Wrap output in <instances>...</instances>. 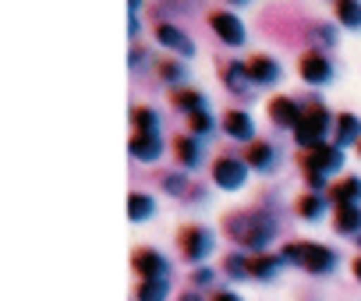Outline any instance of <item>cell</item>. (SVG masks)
<instances>
[{
	"label": "cell",
	"instance_id": "cell-1",
	"mask_svg": "<svg viewBox=\"0 0 361 301\" xmlns=\"http://www.w3.org/2000/svg\"><path fill=\"white\" fill-rule=\"evenodd\" d=\"M224 231L231 234V241H238L241 248H266L276 234V216L262 213V209H248V213H231L224 220Z\"/></svg>",
	"mask_w": 361,
	"mask_h": 301
},
{
	"label": "cell",
	"instance_id": "cell-2",
	"mask_svg": "<svg viewBox=\"0 0 361 301\" xmlns=\"http://www.w3.org/2000/svg\"><path fill=\"white\" fill-rule=\"evenodd\" d=\"M283 262L301 266V269H308V273H329V269L336 266V252L326 248V245L298 241V245H287V248H283Z\"/></svg>",
	"mask_w": 361,
	"mask_h": 301
},
{
	"label": "cell",
	"instance_id": "cell-3",
	"mask_svg": "<svg viewBox=\"0 0 361 301\" xmlns=\"http://www.w3.org/2000/svg\"><path fill=\"white\" fill-rule=\"evenodd\" d=\"M326 128H329V110H326V103L308 99L305 110H301V121H298V128H294V138H298V145L308 149V145H319V142H322Z\"/></svg>",
	"mask_w": 361,
	"mask_h": 301
},
{
	"label": "cell",
	"instance_id": "cell-4",
	"mask_svg": "<svg viewBox=\"0 0 361 301\" xmlns=\"http://www.w3.org/2000/svg\"><path fill=\"white\" fill-rule=\"evenodd\" d=\"M301 164H305L308 181H312V178H322V181H326V174L340 171L343 153H340V145H336V142H333V145H329V142H319V145H308V149H305Z\"/></svg>",
	"mask_w": 361,
	"mask_h": 301
},
{
	"label": "cell",
	"instance_id": "cell-5",
	"mask_svg": "<svg viewBox=\"0 0 361 301\" xmlns=\"http://www.w3.org/2000/svg\"><path fill=\"white\" fill-rule=\"evenodd\" d=\"M213 181L220 188H241L248 181V160H241V156H220L213 164Z\"/></svg>",
	"mask_w": 361,
	"mask_h": 301
},
{
	"label": "cell",
	"instance_id": "cell-6",
	"mask_svg": "<svg viewBox=\"0 0 361 301\" xmlns=\"http://www.w3.org/2000/svg\"><path fill=\"white\" fill-rule=\"evenodd\" d=\"M180 252H185V259H192V262H202L213 252V234L206 227H185L180 231Z\"/></svg>",
	"mask_w": 361,
	"mask_h": 301
},
{
	"label": "cell",
	"instance_id": "cell-7",
	"mask_svg": "<svg viewBox=\"0 0 361 301\" xmlns=\"http://www.w3.org/2000/svg\"><path fill=\"white\" fill-rule=\"evenodd\" d=\"M131 262H135V269L142 273V280H166V273H170L166 255L156 252V248H138V252L131 255Z\"/></svg>",
	"mask_w": 361,
	"mask_h": 301
},
{
	"label": "cell",
	"instance_id": "cell-8",
	"mask_svg": "<svg viewBox=\"0 0 361 301\" xmlns=\"http://www.w3.org/2000/svg\"><path fill=\"white\" fill-rule=\"evenodd\" d=\"M209 25L216 29V36L231 47H241L245 43V22L234 15V11H213L209 15Z\"/></svg>",
	"mask_w": 361,
	"mask_h": 301
},
{
	"label": "cell",
	"instance_id": "cell-9",
	"mask_svg": "<svg viewBox=\"0 0 361 301\" xmlns=\"http://www.w3.org/2000/svg\"><path fill=\"white\" fill-rule=\"evenodd\" d=\"M298 71H301V78L305 82H329L333 78V64H329V57L326 54H319V50H308L301 61H298Z\"/></svg>",
	"mask_w": 361,
	"mask_h": 301
},
{
	"label": "cell",
	"instance_id": "cell-10",
	"mask_svg": "<svg viewBox=\"0 0 361 301\" xmlns=\"http://www.w3.org/2000/svg\"><path fill=\"white\" fill-rule=\"evenodd\" d=\"M301 110H305V103H298V99H290V96H273V99H269V117H273L280 128H298Z\"/></svg>",
	"mask_w": 361,
	"mask_h": 301
},
{
	"label": "cell",
	"instance_id": "cell-11",
	"mask_svg": "<svg viewBox=\"0 0 361 301\" xmlns=\"http://www.w3.org/2000/svg\"><path fill=\"white\" fill-rule=\"evenodd\" d=\"M128 149H131L138 160H156L159 149H163V138H159V131H135L131 142H128Z\"/></svg>",
	"mask_w": 361,
	"mask_h": 301
},
{
	"label": "cell",
	"instance_id": "cell-12",
	"mask_svg": "<svg viewBox=\"0 0 361 301\" xmlns=\"http://www.w3.org/2000/svg\"><path fill=\"white\" fill-rule=\"evenodd\" d=\"M156 39L163 43V47H170V50H180L185 57H192L195 54V43L188 39V32H180L177 25H170V22H163L159 29H156Z\"/></svg>",
	"mask_w": 361,
	"mask_h": 301
},
{
	"label": "cell",
	"instance_id": "cell-13",
	"mask_svg": "<svg viewBox=\"0 0 361 301\" xmlns=\"http://www.w3.org/2000/svg\"><path fill=\"white\" fill-rule=\"evenodd\" d=\"M248 75H252V82L269 85V82H276V78H280V61H276V57H269V54H255V57L248 61Z\"/></svg>",
	"mask_w": 361,
	"mask_h": 301
},
{
	"label": "cell",
	"instance_id": "cell-14",
	"mask_svg": "<svg viewBox=\"0 0 361 301\" xmlns=\"http://www.w3.org/2000/svg\"><path fill=\"white\" fill-rule=\"evenodd\" d=\"M224 128L231 138H245V142H255V121L245 113V110H227L224 113Z\"/></svg>",
	"mask_w": 361,
	"mask_h": 301
},
{
	"label": "cell",
	"instance_id": "cell-15",
	"mask_svg": "<svg viewBox=\"0 0 361 301\" xmlns=\"http://www.w3.org/2000/svg\"><path fill=\"white\" fill-rule=\"evenodd\" d=\"M329 199H333L336 206L357 202V199H361V178H357V174H347L343 181H336V185L329 188Z\"/></svg>",
	"mask_w": 361,
	"mask_h": 301
},
{
	"label": "cell",
	"instance_id": "cell-16",
	"mask_svg": "<svg viewBox=\"0 0 361 301\" xmlns=\"http://www.w3.org/2000/svg\"><path fill=\"white\" fill-rule=\"evenodd\" d=\"M245 160H248L252 167H259V171H269V167L276 164V149H273V142H266V138L259 142V138H255V142L248 145V156H245Z\"/></svg>",
	"mask_w": 361,
	"mask_h": 301
},
{
	"label": "cell",
	"instance_id": "cell-17",
	"mask_svg": "<svg viewBox=\"0 0 361 301\" xmlns=\"http://www.w3.org/2000/svg\"><path fill=\"white\" fill-rule=\"evenodd\" d=\"M173 149H177V160L185 164V167H195V164L202 160V145H199V138H192V135H177V138H173Z\"/></svg>",
	"mask_w": 361,
	"mask_h": 301
},
{
	"label": "cell",
	"instance_id": "cell-18",
	"mask_svg": "<svg viewBox=\"0 0 361 301\" xmlns=\"http://www.w3.org/2000/svg\"><path fill=\"white\" fill-rule=\"evenodd\" d=\"M283 266V255H259V259H248V269L255 280H273Z\"/></svg>",
	"mask_w": 361,
	"mask_h": 301
},
{
	"label": "cell",
	"instance_id": "cell-19",
	"mask_svg": "<svg viewBox=\"0 0 361 301\" xmlns=\"http://www.w3.org/2000/svg\"><path fill=\"white\" fill-rule=\"evenodd\" d=\"M333 227H336L340 234H354V231H361V209H357V202H350V206H336V220H333Z\"/></svg>",
	"mask_w": 361,
	"mask_h": 301
},
{
	"label": "cell",
	"instance_id": "cell-20",
	"mask_svg": "<svg viewBox=\"0 0 361 301\" xmlns=\"http://www.w3.org/2000/svg\"><path fill=\"white\" fill-rule=\"evenodd\" d=\"M224 82H227V89H234V92H245V89H248V82H252V75H248V64H241V61H231V64H224Z\"/></svg>",
	"mask_w": 361,
	"mask_h": 301
},
{
	"label": "cell",
	"instance_id": "cell-21",
	"mask_svg": "<svg viewBox=\"0 0 361 301\" xmlns=\"http://www.w3.org/2000/svg\"><path fill=\"white\" fill-rule=\"evenodd\" d=\"M156 213V202H152V195H145V192H131L128 195V216L138 223V220H149Z\"/></svg>",
	"mask_w": 361,
	"mask_h": 301
},
{
	"label": "cell",
	"instance_id": "cell-22",
	"mask_svg": "<svg viewBox=\"0 0 361 301\" xmlns=\"http://www.w3.org/2000/svg\"><path fill=\"white\" fill-rule=\"evenodd\" d=\"M357 135H361V121H357V113H340V117H336V145L357 142Z\"/></svg>",
	"mask_w": 361,
	"mask_h": 301
},
{
	"label": "cell",
	"instance_id": "cell-23",
	"mask_svg": "<svg viewBox=\"0 0 361 301\" xmlns=\"http://www.w3.org/2000/svg\"><path fill=\"white\" fill-rule=\"evenodd\" d=\"M135 294H138V301H166L170 283H166V280H142Z\"/></svg>",
	"mask_w": 361,
	"mask_h": 301
},
{
	"label": "cell",
	"instance_id": "cell-24",
	"mask_svg": "<svg viewBox=\"0 0 361 301\" xmlns=\"http://www.w3.org/2000/svg\"><path fill=\"white\" fill-rule=\"evenodd\" d=\"M131 121H135V131H159V113L152 106H135Z\"/></svg>",
	"mask_w": 361,
	"mask_h": 301
},
{
	"label": "cell",
	"instance_id": "cell-25",
	"mask_svg": "<svg viewBox=\"0 0 361 301\" xmlns=\"http://www.w3.org/2000/svg\"><path fill=\"white\" fill-rule=\"evenodd\" d=\"M322 209H326V202H322V195H319V192H308V195H301V199H298V213H301L305 220L322 216Z\"/></svg>",
	"mask_w": 361,
	"mask_h": 301
},
{
	"label": "cell",
	"instance_id": "cell-26",
	"mask_svg": "<svg viewBox=\"0 0 361 301\" xmlns=\"http://www.w3.org/2000/svg\"><path fill=\"white\" fill-rule=\"evenodd\" d=\"M173 99H177V106H180V110H188V113L206 110V96H202V92H195V89H180V92H173Z\"/></svg>",
	"mask_w": 361,
	"mask_h": 301
},
{
	"label": "cell",
	"instance_id": "cell-27",
	"mask_svg": "<svg viewBox=\"0 0 361 301\" xmlns=\"http://www.w3.org/2000/svg\"><path fill=\"white\" fill-rule=\"evenodd\" d=\"M336 15H340V22L350 25V29L361 25V4H357V0H336Z\"/></svg>",
	"mask_w": 361,
	"mask_h": 301
},
{
	"label": "cell",
	"instance_id": "cell-28",
	"mask_svg": "<svg viewBox=\"0 0 361 301\" xmlns=\"http://www.w3.org/2000/svg\"><path fill=\"white\" fill-rule=\"evenodd\" d=\"M224 269H227L234 280H245V276H252V269H248V259H241V255H234V252L224 259Z\"/></svg>",
	"mask_w": 361,
	"mask_h": 301
},
{
	"label": "cell",
	"instance_id": "cell-29",
	"mask_svg": "<svg viewBox=\"0 0 361 301\" xmlns=\"http://www.w3.org/2000/svg\"><path fill=\"white\" fill-rule=\"evenodd\" d=\"M188 124H192L195 135H209V131H213V117H209V110H195V113H188Z\"/></svg>",
	"mask_w": 361,
	"mask_h": 301
},
{
	"label": "cell",
	"instance_id": "cell-30",
	"mask_svg": "<svg viewBox=\"0 0 361 301\" xmlns=\"http://www.w3.org/2000/svg\"><path fill=\"white\" fill-rule=\"evenodd\" d=\"M159 75H163L166 82H180V78H185V64H177V61H163V64H159Z\"/></svg>",
	"mask_w": 361,
	"mask_h": 301
},
{
	"label": "cell",
	"instance_id": "cell-31",
	"mask_svg": "<svg viewBox=\"0 0 361 301\" xmlns=\"http://www.w3.org/2000/svg\"><path fill=\"white\" fill-rule=\"evenodd\" d=\"M185 185H188L185 174H166V178H163V188H166V192H185Z\"/></svg>",
	"mask_w": 361,
	"mask_h": 301
},
{
	"label": "cell",
	"instance_id": "cell-32",
	"mask_svg": "<svg viewBox=\"0 0 361 301\" xmlns=\"http://www.w3.org/2000/svg\"><path fill=\"white\" fill-rule=\"evenodd\" d=\"M213 301H241V294H234V290H220V294H213Z\"/></svg>",
	"mask_w": 361,
	"mask_h": 301
},
{
	"label": "cell",
	"instance_id": "cell-33",
	"mask_svg": "<svg viewBox=\"0 0 361 301\" xmlns=\"http://www.w3.org/2000/svg\"><path fill=\"white\" fill-rule=\"evenodd\" d=\"M209 280H213L209 269H199V273H195V283H209Z\"/></svg>",
	"mask_w": 361,
	"mask_h": 301
},
{
	"label": "cell",
	"instance_id": "cell-34",
	"mask_svg": "<svg viewBox=\"0 0 361 301\" xmlns=\"http://www.w3.org/2000/svg\"><path fill=\"white\" fill-rule=\"evenodd\" d=\"M145 57H149V54H145V50H135V54H131V64H142V61H145Z\"/></svg>",
	"mask_w": 361,
	"mask_h": 301
},
{
	"label": "cell",
	"instance_id": "cell-35",
	"mask_svg": "<svg viewBox=\"0 0 361 301\" xmlns=\"http://www.w3.org/2000/svg\"><path fill=\"white\" fill-rule=\"evenodd\" d=\"M350 266H354V276H357V280H361V255H357V259H354V262H350Z\"/></svg>",
	"mask_w": 361,
	"mask_h": 301
},
{
	"label": "cell",
	"instance_id": "cell-36",
	"mask_svg": "<svg viewBox=\"0 0 361 301\" xmlns=\"http://www.w3.org/2000/svg\"><path fill=\"white\" fill-rule=\"evenodd\" d=\"M185 301H202V297L199 294H185Z\"/></svg>",
	"mask_w": 361,
	"mask_h": 301
},
{
	"label": "cell",
	"instance_id": "cell-37",
	"mask_svg": "<svg viewBox=\"0 0 361 301\" xmlns=\"http://www.w3.org/2000/svg\"><path fill=\"white\" fill-rule=\"evenodd\" d=\"M142 8V0H131V11H138Z\"/></svg>",
	"mask_w": 361,
	"mask_h": 301
},
{
	"label": "cell",
	"instance_id": "cell-38",
	"mask_svg": "<svg viewBox=\"0 0 361 301\" xmlns=\"http://www.w3.org/2000/svg\"><path fill=\"white\" fill-rule=\"evenodd\" d=\"M357 245H361V234H357Z\"/></svg>",
	"mask_w": 361,
	"mask_h": 301
}]
</instances>
